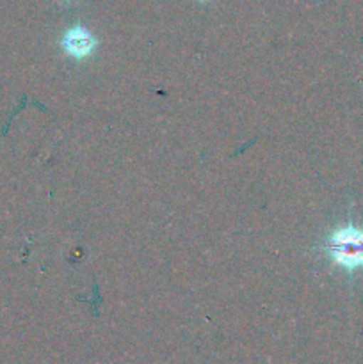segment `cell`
Segmentation results:
<instances>
[{
    "label": "cell",
    "instance_id": "6da1fadb",
    "mask_svg": "<svg viewBox=\"0 0 363 364\" xmlns=\"http://www.w3.org/2000/svg\"><path fill=\"white\" fill-rule=\"evenodd\" d=\"M330 255L335 263L345 269L363 267V231L354 226L335 231L330 240Z\"/></svg>",
    "mask_w": 363,
    "mask_h": 364
},
{
    "label": "cell",
    "instance_id": "7a4b0ae2",
    "mask_svg": "<svg viewBox=\"0 0 363 364\" xmlns=\"http://www.w3.org/2000/svg\"><path fill=\"white\" fill-rule=\"evenodd\" d=\"M63 46L70 55L80 59V57L89 55V53L93 52V48L96 46V39L93 38V34L88 28L77 25V27H71L70 31L64 34Z\"/></svg>",
    "mask_w": 363,
    "mask_h": 364
}]
</instances>
